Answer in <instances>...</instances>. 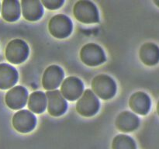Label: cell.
<instances>
[{"instance_id": "obj_10", "label": "cell", "mask_w": 159, "mask_h": 149, "mask_svg": "<svg viewBox=\"0 0 159 149\" xmlns=\"http://www.w3.org/2000/svg\"><path fill=\"white\" fill-rule=\"evenodd\" d=\"M64 71L61 67L53 65L45 69L42 77V85L48 91L55 90L63 82Z\"/></svg>"}, {"instance_id": "obj_12", "label": "cell", "mask_w": 159, "mask_h": 149, "mask_svg": "<svg viewBox=\"0 0 159 149\" xmlns=\"http://www.w3.org/2000/svg\"><path fill=\"white\" fill-rule=\"evenodd\" d=\"M129 106L135 113L144 116L148 114L150 110L152 101L147 93L144 92H136L130 97Z\"/></svg>"}, {"instance_id": "obj_3", "label": "cell", "mask_w": 159, "mask_h": 149, "mask_svg": "<svg viewBox=\"0 0 159 149\" xmlns=\"http://www.w3.org/2000/svg\"><path fill=\"white\" fill-rule=\"evenodd\" d=\"M29 52V47L24 40L14 39L7 44L5 54L8 61L14 65H19L26 61Z\"/></svg>"}, {"instance_id": "obj_5", "label": "cell", "mask_w": 159, "mask_h": 149, "mask_svg": "<svg viewBox=\"0 0 159 149\" xmlns=\"http://www.w3.org/2000/svg\"><path fill=\"white\" fill-rule=\"evenodd\" d=\"M72 29V22L64 14H57L54 16L48 23L50 34L57 39L68 37L71 34Z\"/></svg>"}, {"instance_id": "obj_18", "label": "cell", "mask_w": 159, "mask_h": 149, "mask_svg": "<svg viewBox=\"0 0 159 149\" xmlns=\"http://www.w3.org/2000/svg\"><path fill=\"white\" fill-rule=\"evenodd\" d=\"M47 97L43 92L37 91L31 93L28 99V108L37 114L43 113L46 109Z\"/></svg>"}, {"instance_id": "obj_16", "label": "cell", "mask_w": 159, "mask_h": 149, "mask_svg": "<svg viewBox=\"0 0 159 149\" xmlns=\"http://www.w3.org/2000/svg\"><path fill=\"white\" fill-rule=\"evenodd\" d=\"M18 81V72L14 67L8 64H0V89H8Z\"/></svg>"}, {"instance_id": "obj_8", "label": "cell", "mask_w": 159, "mask_h": 149, "mask_svg": "<svg viewBox=\"0 0 159 149\" xmlns=\"http://www.w3.org/2000/svg\"><path fill=\"white\" fill-rule=\"evenodd\" d=\"M84 85L77 77L70 76L62 82L61 85V93L65 99L75 101L79 99L83 93Z\"/></svg>"}, {"instance_id": "obj_2", "label": "cell", "mask_w": 159, "mask_h": 149, "mask_svg": "<svg viewBox=\"0 0 159 149\" xmlns=\"http://www.w3.org/2000/svg\"><path fill=\"white\" fill-rule=\"evenodd\" d=\"M91 85L94 94L104 100L113 98L116 93V85L114 80L107 74L96 75L92 81Z\"/></svg>"}, {"instance_id": "obj_15", "label": "cell", "mask_w": 159, "mask_h": 149, "mask_svg": "<svg viewBox=\"0 0 159 149\" xmlns=\"http://www.w3.org/2000/svg\"><path fill=\"white\" fill-rule=\"evenodd\" d=\"M139 57L145 65H156L159 62V47L152 42L144 43L140 48Z\"/></svg>"}, {"instance_id": "obj_1", "label": "cell", "mask_w": 159, "mask_h": 149, "mask_svg": "<svg viewBox=\"0 0 159 149\" xmlns=\"http://www.w3.org/2000/svg\"><path fill=\"white\" fill-rule=\"evenodd\" d=\"M73 14L78 21L85 24L96 23L99 21V11L96 5L87 0L78 1L73 8Z\"/></svg>"}, {"instance_id": "obj_7", "label": "cell", "mask_w": 159, "mask_h": 149, "mask_svg": "<svg viewBox=\"0 0 159 149\" xmlns=\"http://www.w3.org/2000/svg\"><path fill=\"white\" fill-rule=\"evenodd\" d=\"M37 119L34 114L26 110L16 112L12 117V127L16 130L22 133L32 131L36 127Z\"/></svg>"}, {"instance_id": "obj_23", "label": "cell", "mask_w": 159, "mask_h": 149, "mask_svg": "<svg viewBox=\"0 0 159 149\" xmlns=\"http://www.w3.org/2000/svg\"><path fill=\"white\" fill-rule=\"evenodd\" d=\"M0 9H1V3H0Z\"/></svg>"}, {"instance_id": "obj_11", "label": "cell", "mask_w": 159, "mask_h": 149, "mask_svg": "<svg viewBox=\"0 0 159 149\" xmlns=\"http://www.w3.org/2000/svg\"><path fill=\"white\" fill-rule=\"evenodd\" d=\"M28 98L27 90L21 85L12 87L7 92L5 101L9 108L17 110L23 108L26 103Z\"/></svg>"}, {"instance_id": "obj_19", "label": "cell", "mask_w": 159, "mask_h": 149, "mask_svg": "<svg viewBox=\"0 0 159 149\" xmlns=\"http://www.w3.org/2000/svg\"><path fill=\"white\" fill-rule=\"evenodd\" d=\"M134 140L126 134H118L113 138L112 149H136Z\"/></svg>"}, {"instance_id": "obj_20", "label": "cell", "mask_w": 159, "mask_h": 149, "mask_svg": "<svg viewBox=\"0 0 159 149\" xmlns=\"http://www.w3.org/2000/svg\"><path fill=\"white\" fill-rule=\"evenodd\" d=\"M42 6L51 10H55L61 7L65 2L63 0H42L40 1Z\"/></svg>"}, {"instance_id": "obj_17", "label": "cell", "mask_w": 159, "mask_h": 149, "mask_svg": "<svg viewBox=\"0 0 159 149\" xmlns=\"http://www.w3.org/2000/svg\"><path fill=\"white\" fill-rule=\"evenodd\" d=\"M2 16L6 21H16L20 16V2L16 0H4L2 2Z\"/></svg>"}, {"instance_id": "obj_9", "label": "cell", "mask_w": 159, "mask_h": 149, "mask_svg": "<svg viewBox=\"0 0 159 149\" xmlns=\"http://www.w3.org/2000/svg\"><path fill=\"white\" fill-rule=\"evenodd\" d=\"M48 111L52 116H60L66 112L68 104L58 90L48 91L46 93Z\"/></svg>"}, {"instance_id": "obj_6", "label": "cell", "mask_w": 159, "mask_h": 149, "mask_svg": "<svg viewBox=\"0 0 159 149\" xmlns=\"http://www.w3.org/2000/svg\"><path fill=\"white\" fill-rule=\"evenodd\" d=\"M81 61L90 67L98 66L106 61L104 51L100 46L94 43L84 45L80 51Z\"/></svg>"}, {"instance_id": "obj_13", "label": "cell", "mask_w": 159, "mask_h": 149, "mask_svg": "<svg viewBox=\"0 0 159 149\" xmlns=\"http://www.w3.org/2000/svg\"><path fill=\"white\" fill-rule=\"evenodd\" d=\"M21 8L23 17L28 21H37L43 15V6L40 1L23 0L21 2Z\"/></svg>"}, {"instance_id": "obj_14", "label": "cell", "mask_w": 159, "mask_h": 149, "mask_svg": "<svg viewBox=\"0 0 159 149\" xmlns=\"http://www.w3.org/2000/svg\"><path fill=\"white\" fill-rule=\"evenodd\" d=\"M116 128L122 132H132L136 130L140 124V120L137 115L129 111L120 113L116 119Z\"/></svg>"}, {"instance_id": "obj_4", "label": "cell", "mask_w": 159, "mask_h": 149, "mask_svg": "<svg viewBox=\"0 0 159 149\" xmlns=\"http://www.w3.org/2000/svg\"><path fill=\"white\" fill-rule=\"evenodd\" d=\"M100 104L97 96L91 89H86L76 103V110L85 117L94 116L99 111Z\"/></svg>"}, {"instance_id": "obj_22", "label": "cell", "mask_w": 159, "mask_h": 149, "mask_svg": "<svg viewBox=\"0 0 159 149\" xmlns=\"http://www.w3.org/2000/svg\"><path fill=\"white\" fill-rule=\"evenodd\" d=\"M154 3H155L158 7H159V0H155V1H154Z\"/></svg>"}, {"instance_id": "obj_21", "label": "cell", "mask_w": 159, "mask_h": 149, "mask_svg": "<svg viewBox=\"0 0 159 149\" xmlns=\"http://www.w3.org/2000/svg\"><path fill=\"white\" fill-rule=\"evenodd\" d=\"M156 110H157V113H158V115L159 116V100L158 102V103H157V106H156Z\"/></svg>"}]
</instances>
